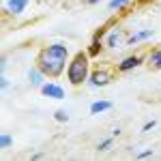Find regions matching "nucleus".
<instances>
[{"instance_id":"nucleus-2","label":"nucleus","mask_w":161,"mask_h":161,"mask_svg":"<svg viewBox=\"0 0 161 161\" xmlns=\"http://www.w3.org/2000/svg\"><path fill=\"white\" fill-rule=\"evenodd\" d=\"M67 77L71 84H82L88 77V56L86 54H75V58L71 60L69 69H67Z\"/></svg>"},{"instance_id":"nucleus-14","label":"nucleus","mask_w":161,"mask_h":161,"mask_svg":"<svg viewBox=\"0 0 161 161\" xmlns=\"http://www.w3.org/2000/svg\"><path fill=\"white\" fill-rule=\"evenodd\" d=\"M56 120H58V123H67V120H69L67 112H64V110H58V112H56Z\"/></svg>"},{"instance_id":"nucleus-7","label":"nucleus","mask_w":161,"mask_h":161,"mask_svg":"<svg viewBox=\"0 0 161 161\" xmlns=\"http://www.w3.org/2000/svg\"><path fill=\"white\" fill-rule=\"evenodd\" d=\"M43 71H41V69H30V71H28V77H30V84H32V86H43V84H45V82H43Z\"/></svg>"},{"instance_id":"nucleus-5","label":"nucleus","mask_w":161,"mask_h":161,"mask_svg":"<svg viewBox=\"0 0 161 161\" xmlns=\"http://www.w3.org/2000/svg\"><path fill=\"white\" fill-rule=\"evenodd\" d=\"M108 82H110V75L105 73V71H97L90 77V86H105Z\"/></svg>"},{"instance_id":"nucleus-3","label":"nucleus","mask_w":161,"mask_h":161,"mask_svg":"<svg viewBox=\"0 0 161 161\" xmlns=\"http://www.w3.org/2000/svg\"><path fill=\"white\" fill-rule=\"evenodd\" d=\"M41 92H43L45 97H50V99H64V88L58 86V84H54V82L43 84V86H41Z\"/></svg>"},{"instance_id":"nucleus-6","label":"nucleus","mask_w":161,"mask_h":161,"mask_svg":"<svg viewBox=\"0 0 161 161\" xmlns=\"http://www.w3.org/2000/svg\"><path fill=\"white\" fill-rule=\"evenodd\" d=\"M140 62H142L140 56H129V58H125V60L118 64V69H120V71H129V69H136Z\"/></svg>"},{"instance_id":"nucleus-1","label":"nucleus","mask_w":161,"mask_h":161,"mask_svg":"<svg viewBox=\"0 0 161 161\" xmlns=\"http://www.w3.org/2000/svg\"><path fill=\"white\" fill-rule=\"evenodd\" d=\"M64 62H67V45L54 43V45H47L39 54L37 64L45 75H58L64 69Z\"/></svg>"},{"instance_id":"nucleus-13","label":"nucleus","mask_w":161,"mask_h":161,"mask_svg":"<svg viewBox=\"0 0 161 161\" xmlns=\"http://www.w3.org/2000/svg\"><path fill=\"white\" fill-rule=\"evenodd\" d=\"M99 50H101V43H99V39H95V41H92V45H90V52H88V54H90V56H95V54H99Z\"/></svg>"},{"instance_id":"nucleus-19","label":"nucleus","mask_w":161,"mask_h":161,"mask_svg":"<svg viewBox=\"0 0 161 161\" xmlns=\"http://www.w3.org/2000/svg\"><path fill=\"white\" fill-rule=\"evenodd\" d=\"M0 84H2V88H9V80L7 77H0Z\"/></svg>"},{"instance_id":"nucleus-10","label":"nucleus","mask_w":161,"mask_h":161,"mask_svg":"<svg viewBox=\"0 0 161 161\" xmlns=\"http://www.w3.org/2000/svg\"><path fill=\"white\" fill-rule=\"evenodd\" d=\"M148 62L153 64V69H161V52H153Z\"/></svg>"},{"instance_id":"nucleus-16","label":"nucleus","mask_w":161,"mask_h":161,"mask_svg":"<svg viewBox=\"0 0 161 161\" xmlns=\"http://www.w3.org/2000/svg\"><path fill=\"white\" fill-rule=\"evenodd\" d=\"M110 146H112V140H110V137H108V140H103V142H101V144H99V146H97V148H99V150H108V148H110Z\"/></svg>"},{"instance_id":"nucleus-15","label":"nucleus","mask_w":161,"mask_h":161,"mask_svg":"<svg viewBox=\"0 0 161 161\" xmlns=\"http://www.w3.org/2000/svg\"><path fill=\"white\" fill-rule=\"evenodd\" d=\"M125 2H127V0H110V9L112 11H114V9H120Z\"/></svg>"},{"instance_id":"nucleus-4","label":"nucleus","mask_w":161,"mask_h":161,"mask_svg":"<svg viewBox=\"0 0 161 161\" xmlns=\"http://www.w3.org/2000/svg\"><path fill=\"white\" fill-rule=\"evenodd\" d=\"M26 7H28V0H9V2H7V11L13 13V15L24 13Z\"/></svg>"},{"instance_id":"nucleus-11","label":"nucleus","mask_w":161,"mask_h":161,"mask_svg":"<svg viewBox=\"0 0 161 161\" xmlns=\"http://www.w3.org/2000/svg\"><path fill=\"white\" fill-rule=\"evenodd\" d=\"M118 39H120V32H112L110 37H108V47H116Z\"/></svg>"},{"instance_id":"nucleus-20","label":"nucleus","mask_w":161,"mask_h":161,"mask_svg":"<svg viewBox=\"0 0 161 161\" xmlns=\"http://www.w3.org/2000/svg\"><path fill=\"white\" fill-rule=\"evenodd\" d=\"M88 2H90V4H95V2H99V0H88Z\"/></svg>"},{"instance_id":"nucleus-9","label":"nucleus","mask_w":161,"mask_h":161,"mask_svg":"<svg viewBox=\"0 0 161 161\" xmlns=\"http://www.w3.org/2000/svg\"><path fill=\"white\" fill-rule=\"evenodd\" d=\"M148 37H153V30L146 28V30H142V32H137V35H131V37H129V45H133L137 41H144V39H148Z\"/></svg>"},{"instance_id":"nucleus-18","label":"nucleus","mask_w":161,"mask_h":161,"mask_svg":"<svg viewBox=\"0 0 161 161\" xmlns=\"http://www.w3.org/2000/svg\"><path fill=\"white\" fill-rule=\"evenodd\" d=\"M150 155H153V150H144V153H140L137 157H140V159H144V157H150Z\"/></svg>"},{"instance_id":"nucleus-8","label":"nucleus","mask_w":161,"mask_h":161,"mask_svg":"<svg viewBox=\"0 0 161 161\" xmlns=\"http://www.w3.org/2000/svg\"><path fill=\"white\" fill-rule=\"evenodd\" d=\"M112 110V101H95L90 105V114H101V112Z\"/></svg>"},{"instance_id":"nucleus-12","label":"nucleus","mask_w":161,"mask_h":161,"mask_svg":"<svg viewBox=\"0 0 161 161\" xmlns=\"http://www.w3.org/2000/svg\"><path fill=\"white\" fill-rule=\"evenodd\" d=\"M11 136H9V133H2V137H0V146H2V148H9V146H11Z\"/></svg>"},{"instance_id":"nucleus-17","label":"nucleus","mask_w":161,"mask_h":161,"mask_svg":"<svg viewBox=\"0 0 161 161\" xmlns=\"http://www.w3.org/2000/svg\"><path fill=\"white\" fill-rule=\"evenodd\" d=\"M153 127H155V120H150V123H146V125H144V129H142V131H150Z\"/></svg>"}]
</instances>
